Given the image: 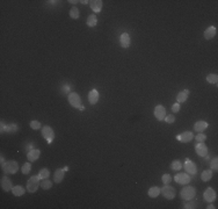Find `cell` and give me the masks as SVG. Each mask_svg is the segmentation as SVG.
I'll list each match as a JSON object with an SVG mask.
<instances>
[{
    "label": "cell",
    "mask_w": 218,
    "mask_h": 209,
    "mask_svg": "<svg viewBox=\"0 0 218 209\" xmlns=\"http://www.w3.org/2000/svg\"><path fill=\"white\" fill-rule=\"evenodd\" d=\"M195 151L196 154L201 156V157H206L208 156V147L204 144V142H201V143H197L195 145Z\"/></svg>",
    "instance_id": "obj_8"
},
{
    "label": "cell",
    "mask_w": 218,
    "mask_h": 209,
    "mask_svg": "<svg viewBox=\"0 0 218 209\" xmlns=\"http://www.w3.org/2000/svg\"><path fill=\"white\" fill-rule=\"evenodd\" d=\"M147 194H149L150 197H159V194H160V188L159 187H157V186H153V187H151L147 192Z\"/></svg>",
    "instance_id": "obj_23"
},
{
    "label": "cell",
    "mask_w": 218,
    "mask_h": 209,
    "mask_svg": "<svg viewBox=\"0 0 218 209\" xmlns=\"http://www.w3.org/2000/svg\"><path fill=\"white\" fill-rule=\"evenodd\" d=\"M208 128V122L206 121H197L194 124V130L197 133H203Z\"/></svg>",
    "instance_id": "obj_19"
},
{
    "label": "cell",
    "mask_w": 218,
    "mask_h": 209,
    "mask_svg": "<svg viewBox=\"0 0 218 209\" xmlns=\"http://www.w3.org/2000/svg\"><path fill=\"white\" fill-rule=\"evenodd\" d=\"M212 178V171L211 170H206L202 172V175H201V179L204 181V182H208L209 180H211Z\"/></svg>",
    "instance_id": "obj_24"
},
{
    "label": "cell",
    "mask_w": 218,
    "mask_h": 209,
    "mask_svg": "<svg viewBox=\"0 0 218 209\" xmlns=\"http://www.w3.org/2000/svg\"><path fill=\"white\" fill-rule=\"evenodd\" d=\"M42 136L47 140L48 143H52L54 138H55V133H54V129L49 127V126H45L43 129H42Z\"/></svg>",
    "instance_id": "obj_6"
},
{
    "label": "cell",
    "mask_w": 218,
    "mask_h": 209,
    "mask_svg": "<svg viewBox=\"0 0 218 209\" xmlns=\"http://www.w3.org/2000/svg\"><path fill=\"white\" fill-rule=\"evenodd\" d=\"M12 192L15 197H22V195L25 194V188H23L22 186H20V185H18V186H13Z\"/></svg>",
    "instance_id": "obj_22"
},
{
    "label": "cell",
    "mask_w": 218,
    "mask_h": 209,
    "mask_svg": "<svg viewBox=\"0 0 218 209\" xmlns=\"http://www.w3.org/2000/svg\"><path fill=\"white\" fill-rule=\"evenodd\" d=\"M89 4H91V8H92L93 12H101V9H102V1L101 0H92V1H89Z\"/></svg>",
    "instance_id": "obj_18"
},
{
    "label": "cell",
    "mask_w": 218,
    "mask_h": 209,
    "mask_svg": "<svg viewBox=\"0 0 218 209\" xmlns=\"http://www.w3.org/2000/svg\"><path fill=\"white\" fill-rule=\"evenodd\" d=\"M41 186V181H40V177L38 175H34L31 177L28 182H27V191L29 193H35L37 191V188Z\"/></svg>",
    "instance_id": "obj_2"
},
{
    "label": "cell",
    "mask_w": 218,
    "mask_h": 209,
    "mask_svg": "<svg viewBox=\"0 0 218 209\" xmlns=\"http://www.w3.org/2000/svg\"><path fill=\"white\" fill-rule=\"evenodd\" d=\"M160 193L167 200H172V199L175 197V188L172 187V186H169V185H165L162 188H160Z\"/></svg>",
    "instance_id": "obj_5"
},
{
    "label": "cell",
    "mask_w": 218,
    "mask_h": 209,
    "mask_svg": "<svg viewBox=\"0 0 218 209\" xmlns=\"http://www.w3.org/2000/svg\"><path fill=\"white\" fill-rule=\"evenodd\" d=\"M0 163H1V166L4 165V164H5V163H6V161H5V158H4V156H2V154H1V158H0Z\"/></svg>",
    "instance_id": "obj_40"
},
{
    "label": "cell",
    "mask_w": 218,
    "mask_h": 209,
    "mask_svg": "<svg viewBox=\"0 0 218 209\" xmlns=\"http://www.w3.org/2000/svg\"><path fill=\"white\" fill-rule=\"evenodd\" d=\"M188 94H189V91H188V90L181 91V92L176 95V101H178L179 104H180V102H185L188 99Z\"/></svg>",
    "instance_id": "obj_21"
},
{
    "label": "cell",
    "mask_w": 218,
    "mask_h": 209,
    "mask_svg": "<svg viewBox=\"0 0 218 209\" xmlns=\"http://www.w3.org/2000/svg\"><path fill=\"white\" fill-rule=\"evenodd\" d=\"M100 98V94L96 90H92L91 92L88 93V101L91 104H95L98 101H99Z\"/></svg>",
    "instance_id": "obj_17"
},
{
    "label": "cell",
    "mask_w": 218,
    "mask_h": 209,
    "mask_svg": "<svg viewBox=\"0 0 218 209\" xmlns=\"http://www.w3.org/2000/svg\"><path fill=\"white\" fill-rule=\"evenodd\" d=\"M203 197H204V200H206V202H212V201H215V199H216V192L213 191L211 187H209V188H206V192H204Z\"/></svg>",
    "instance_id": "obj_11"
},
{
    "label": "cell",
    "mask_w": 218,
    "mask_h": 209,
    "mask_svg": "<svg viewBox=\"0 0 218 209\" xmlns=\"http://www.w3.org/2000/svg\"><path fill=\"white\" fill-rule=\"evenodd\" d=\"M30 127H31V129L37 130L41 128V123L38 122V121H36V120H33V121L30 122Z\"/></svg>",
    "instance_id": "obj_35"
},
{
    "label": "cell",
    "mask_w": 218,
    "mask_h": 209,
    "mask_svg": "<svg viewBox=\"0 0 218 209\" xmlns=\"http://www.w3.org/2000/svg\"><path fill=\"white\" fill-rule=\"evenodd\" d=\"M51 186H52V181H50L48 179H43L41 181V187L43 190H49V188H51Z\"/></svg>",
    "instance_id": "obj_29"
},
{
    "label": "cell",
    "mask_w": 218,
    "mask_h": 209,
    "mask_svg": "<svg viewBox=\"0 0 218 209\" xmlns=\"http://www.w3.org/2000/svg\"><path fill=\"white\" fill-rule=\"evenodd\" d=\"M161 180L165 185H168L169 182L172 181V177H171L169 174H164V175L161 177Z\"/></svg>",
    "instance_id": "obj_33"
},
{
    "label": "cell",
    "mask_w": 218,
    "mask_h": 209,
    "mask_svg": "<svg viewBox=\"0 0 218 209\" xmlns=\"http://www.w3.org/2000/svg\"><path fill=\"white\" fill-rule=\"evenodd\" d=\"M86 23H87L88 27H95L96 23H98V18H96V15H89L87 18V21H86Z\"/></svg>",
    "instance_id": "obj_25"
},
{
    "label": "cell",
    "mask_w": 218,
    "mask_h": 209,
    "mask_svg": "<svg viewBox=\"0 0 218 209\" xmlns=\"http://www.w3.org/2000/svg\"><path fill=\"white\" fill-rule=\"evenodd\" d=\"M18 130V124L12 123V124H7L6 127V133H15Z\"/></svg>",
    "instance_id": "obj_31"
},
{
    "label": "cell",
    "mask_w": 218,
    "mask_h": 209,
    "mask_svg": "<svg viewBox=\"0 0 218 209\" xmlns=\"http://www.w3.org/2000/svg\"><path fill=\"white\" fill-rule=\"evenodd\" d=\"M193 133L192 131H185V133H182L181 135H178L176 136V140H179V141L183 142V143H188V142H190L193 140Z\"/></svg>",
    "instance_id": "obj_12"
},
{
    "label": "cell",
    "mask_w": 218,
    "mask_h": 209,
    "mask_svg": "<svg viewBox=\"0 0 218 209\" xmlns=\"http://www.w3.org/2000/svg\"><path fill=\"white\" fill-rule=\"evenodd\" d=\"M50 175V172L48 168H42L41 171H40V173H38V177H40V179H48Z\"/></svg>",
    "instance_id": "obj_28"
},
{
    "label": "cell",
    "mask_w": 218,
    "mask_h": 209,
    "mask_svg": "<svg viewBox=\"0 0 218 209\" xmlns=\"http://www.w3.org/2000/svg\"><path fill=\"white\" fill-rule=\"evenodd\" d=\"M69 88H70V87L67 86V85H66V86H65V88L63 90V92H64V93H67V92H69Z\"/></svg>",
    "instance_id": "obj_41"
},
{
    "label": "cell",
    "mask_w": 218,
    "mask_h": 209,
    "mask_svg": "<svg viewBox=\"0 0 218 209\" xmlns=\"http://www.w3.org/2000/svg\"><path fill=\"white\" fill-rule=\"evenodd\" d=\"M179 111H180V104H179V102H176V104L172 106V112L173 113H178Z\"/></svg>",
    "instance_id": "obj_39"
},
{
    "label": "cell",
    "mask_w": 218,
    "mask_h": 209,
    "mask_svg": "<svg viewBox=\"0 0 218 209\" xmlns=\"http://www.w3.org/2000/svg\"><path fill=\"white\" fill-rule=\"evenodd\" d=\"M210 167H211V170L217 171V168H218V159H217V157H215V158L211 160V163H210Z\"/></svg>",
    "instance_id": "obj_34"
},
{
    "label": "cell",
    "mask_w": 218,
    "mask_h": 209,
    "mask_svg": "<svg viewBox=\"0 0 218 209\" xmlns=\"http://www.w3.org/2000/svg\"><path fill=\"white\" fill-rule=\"evenodd\" d=\"M206 208H208V209H215L216 207H215V206H212V204H210V206H208Z\"/></svg>",
    "instance_id": "obj_42"
},
{
    "label": "cell",
    "mask_w": 218,
    "mask_h": 209,
    "mask_svg": "<svg viewBox=\"0 0 218 209\" xmlns=\"http://www.w3.org/2000/svg\"><path fill=\"white\" fill-rule=\"evenodd\" d=\"M67 99H69V102L72 107L78 108V109H80V111H84V109H85V107H82V106H81V100H80V97L78 95V93L70 92L69 93V98Z\"/></svg>",
    "instance_id": "obj_1"
},
{
    "label": "cell",
    "mask_w": 218,
    "mask_h": 209,
    "mask_svg": "<svg viewBox=\"0 0 218 209\" xmlns=\"http://www.w3.org/2000/svg\"><path fill=\"white\" fill-rule=\"evenodd\" d=\"M165 121H166L167 123H174L175 116L174 115H167V116L165 117Z\"/></svg>",
    "instance_id": "obj_38"
},
{
    "label": "cell",
    "mask_w": 218,
    "mask_h": 209,
    "mask_svg": "<svg viewBox=\"0 0 218 209\" xmlns=\"http://www.w3.org/2000/svg\"><path fill=\"white\" fill-rule=\"evenodd\" d=\"M1 167H2V170L6 173H8V174H14V173L18 172V170H19V165H18V163H16L15 160L6 161Z\"/></svg>",
    "instance_id": "obj_3"
},
{
    "label": "cell",
    "mask_w": 218,
    "mask_h": 209,
    "mask_svg": "<svg viewBox=\"0 0 218 209\" xmlns=\"http://www.w3.org/2000/svg\"><path fill=\"white\" fill-rule=\"evenodd\" d=\"M69 2H71V4H77V2H78V1H75V0H70Z\"/></svg>",
    "instance_id": "obj_43"
},
{
    "label": "cell",
    "mask_w": 218,
    "mask_h": 209,
    "mask_svg": "<svg viewBox=\"0 0 218 209\" xmlns=\"http://www.w3.org/2000/svg\"><path fill=\"white\" fill-rule=\"evenodd\" d=\"M64 177H65V171L63 168H57L55 171V174H54V181L56 184H59V182L63 181Z\"/></svg>",
    "instance_id": "obj_16"
},
{
    "label": "cell",
    "mask_w": 218,
    "mask_h": 209,
    "mask_svg": "<svg viewBox=\"0 0 218 209\" xmlns=\"http://www.w3.org/2000/svg\"><path fill=\"white\" fill-rule=\"evenodd\" d=\"M41 156V151L38 149H31L30 151L27 154V159L30 160V161H35L37 160Z\"/></svg>",
    "instance_id": "obj_14"
},
{
    "label": "cell",
    "mask_w": 218,
    "mask_h": 209,
    "mask_svg": "<svg viewBox=\"0 0 218 209\" xmlns=\"http://www.w3.org/2000/svg\"><path fill=\"white\" fill-rule=\"evenodd\" d=\"M30 168H31L30 163H26V164H23V166H22V173H23V174H28V173L30 172Z\"/></svg>",
    "instance_id": "obj_32"
},
{
    "label": "cell",
    "mask_w": 218,
    "mask_h": 209,
    "mask_svg": "<svg viewBox=\"0 0 218 209\" xmlns=\"http://www.w3.org/2000/svg\"><path fill=\"white\" fill-rule=\"evenodd\" d=\"M70 16L72 19H78L79 18V9L77 8V7H72L71 8V11H70Z\"/></svg>",
    "instance_id": "obj_30"
},
{
    "label": "cell",
    "mask_w": 218,
    "mask_h": 209,
    "mask_svg": "<svg viewBox=\"0 0 218 209\" xmlns=\"http://www.w3.org/2000/svg\"><path fill=\"white\" fill-rule=\"evenodd\" d=\"M215 35H216V27H213V26L208 27L204 30V38L206 40H211L215 37Z\"/></svg>",
    "instance_id": "obj_20"
},
{
    "label": "cell",
    "mask_w": 218,
    "mask_h": 209,
    "mask_svg": "<svg viewBox=\"0 0 218 209\" xmlns=\"http://www.w3.org/2000/svg\"><path fill=\"white\" fill-rule=\"evenodd\" d=\"M1 187H2V190L4 191H12L13 188V184L12 181H11V179L8 178V177H2L1 178Z\"/></svg>",
    "instance_id": "obj_15"
},
{
    "label": "cell",
    "mask_w": 218,
    "mask_h": 209,
    "mask_svg": "<svg viewBox=\"0 0 218 209\" xmlns=\"http://www.w3.org/2000/svg\"><path fill=\"white\" fill-rule=\"evenodd\" d=\"M183 167H185V170H186V172H187L188 174H193L194 175V174H196V172H197V168H196L195 163H193L192 160H189V159L186 160Z\"/></svg>",
    "instance_id": "obj_10"
},
{
    "label": "cell",
    "mask_w": 218,
    "mask_h": 209,
    "mask_svg": "<svg viewBox=\"0 0 218 209\" xmlns=\"http://www.w3.org/2000/svg\"><path fill=\"white\" fill-rule=\"evenodd\" d=\"M182 163H181L180 160H174L172 164H171V168L173 170V171H179L182 168Z\"/></svg>",
    "instance_id": "obj_27"
},
{
    "label": "cell",
    "mask_w": 218,
    "mask_h": 209,
    "mask_svg": "<svg viewBox=\"0 0 218 209\" xmlns=\"http://www.w3.org/2000/svg\"><path fill=\"white\" fill-rule=\"evenodd\" d=\"M154 116L159 121L165 120V117H166V108L164 106H161V104H158L154 108Z\"/></svg>",
    "instance_id": "obj_7"
},
{
    "label": "cell",
    "mask_w": 218,
    "mask_h": 209,
    "mask_svg": "<svg viewBox=\"0 0 218 209\" xmlns=\"http://www.w3.org/2000/svg\"><path fill=\"white\" fill-rule=\"evenodd\" d=\"M195 140L199 142V143H201V142H204L206 140V136L204 135V134H202V133H199V135L195 137Z\"/></svg>",
    "instance_id": "obj_37"
},
{
    "label": "cell",
    "mask_w": 218,
    "mask_h": 209,
    "mask_svg": "<svg viewBox=\"0 0 218 209\" xmlns=\"http://www.w3.org/2000/svg\"><path fill=\"white\" fill-rule=\"evenodd\" d=\"M206 81H208V83H210V84H217L218 76L217 74H213V73L208 74V76H206Z\"/></svg>",
    "instance_id": "obj_26"
},
{
    "label": "cell",
    "mask_w": 218,
    "mask_h": 209,
    "mask_svg": "<svg viewBox=\"0 0 218 209\" xmlns=\"http://www.w3.org/2000/svg\"><path fill=\"white\" fill-rule=\"evenodd\" d=\"M130 35L128 33H123L119 37V43L122 45V48H129L130 47Z\"/></svg>",
    "instance_id": "obj_13"
},
{
    "label": "cell",
    "mask_w": 218,
    "mask_h": 209,
    "mask_svg": "<svg viewBox=\"0 0 218 209\" xmlns=\"http://www.w3.org/2000/svg\"><path fill=\"white\" fill-rule=\"evenodd\" d=\"M183 208L186 209H192V208H196V203L192 201V200H189V202L185 203V206H183Z\"/></svg>",
    "instance_id": "obj_36"
},
{
    "label": "cell",
    "mask_w": 218,
    "mask_h": 209,
    "mask_svg": "<svg viewBox=\"0 0 218 209\" xmlns=\"http://www.w3.org/2000/svg\"><path fill=\"white\" fill-rule=\"evenodd\" d=\"M81 2H82V4H87V2H89V1H87V0H82Z\"/></svg>",
    "instance_id": "obj_44"
},
{
    "label": "cell",
    "mask_w": 218,
    "mask_h": 209,
    "mask_svg": "<svg viewBox=\"0 0 218 209\" xmlns=\"http://www.w3.org/2000/svg\"><path fill=\"white\" fill-rule=\"evenodd\" d=\"M180 195L183 200H193L194 197H195V195H196V190H195L194 187L187 186V187L182 188Z\"/></svg>",
    "instance_id": "obj_4"
},
{
    "label": "cell",
    "mask_w": 218,
    "mask_h": 209,
    "mask_svg": "<svg viewBox=\"0 0 218 209\" xmlns=\"http://www.w3.org/2000/svg\"><path fill=\"white\" fill-rule=\"evenodd\" d=\"M174 180L180 185H187L190 182V177L187 173H178L174 177Z\"/></svg>",
    "instance_id": "obj_9"
}]
</instances>
